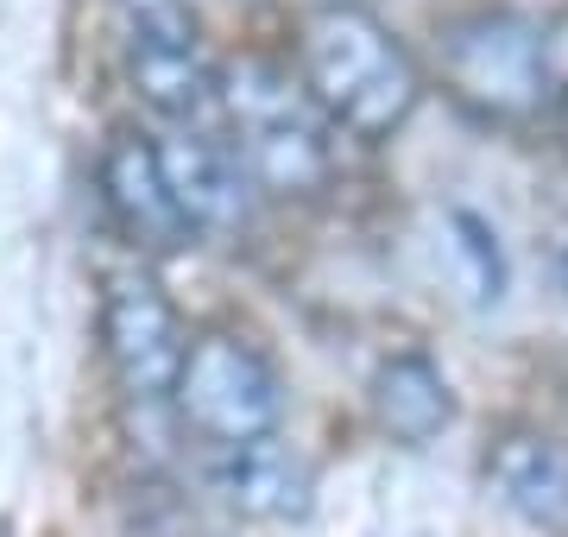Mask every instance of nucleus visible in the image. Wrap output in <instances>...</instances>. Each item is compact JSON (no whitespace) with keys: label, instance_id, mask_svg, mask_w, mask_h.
Returning a JSON list of instances; mask_svg holds the SVG:
<instances>
[{"label":"nucleus","instance_id":"obj_1","mask_svg":"<svg viewBox=\"0 0 568 537\" xmlns=\"http://www.w3.org/2000/svg\"><path fill=\"white\" fill-rule=\"evenodd\" d=\"M297 77L328 121L354 140H392L424 95L417 63L366 7L328 0L297 32Z\"/></svg>","mask_w":568,"mask_h":537},{"label":"nucleus","instance_id":"obj_2","mask_svg":"<svg viewBox=\"0 0 568 537\" xmlns=\"http://www.w3.org/2000/svg\"><path fill=\"white\" fill-rule=\"evenodd\" d=\"M215 108L227 121V145L246 165V178L265 196H316L335 178V152H328V114L291 77L265 58H241L215 77Z\"/></svg>","mask_w":568,"mask_h":537},{"label":"nucleus","instance_id":"obj_3","mask_svg":"<svg viewBox=\"0 0 568 537\" xmlns=\"http://www.w3.org/2000/svg\"><path fill=\"white\" fill-rule=\"evenodd\" d=\"M443 83L448 95L499 126H525L556 108V44L525 13H474L443 32Z\"/></svg>","mask_w":568,"mask_h":537},{"label":"nucleus","instance_id":"obj_4","mask_svg":"<svg viewBox=\"0 0 568 537\" xmlns=\"http://www.w3.org/2000/svg\"><path fill=\"white\" fill-rule=\"evenodd\" d=\"M178 412L183 424L227 449V443H253V436H278L284 424V379L253 342L241 335H203L183 354L178 373Z\"/></svg>","mask_w":568,"mask_h":537},{"label":"nucleus","instance_id":"obj_5","mask_svg":"<svg viewBox=\"0 0 568 537\" xmlns=\"http://www.w3.org/2000/svg\"><path fill=\"white\" fill-rule=\"evenodd\" d=\"M102 342H108V367L121 379L126 398H171L178 393V373H183V323L145 272H121L108 285V304H102Z\"/></svg>","mask_w":568,"mask_h":537},{"label":"nucleus","instance_id":"obj_6","mask_svg":"<svg viewBox=\"0 0 568 537\" xmlns=\"http://www.w3.org/2000/svg\"><path fill=\"white\" fill-rule=\"evenodd\" d=\"M126 83L159 121H196L215 102V70L203 58V32L190 7L126 20Z\"/></svg>","mask_w":568,"mask_h":537},{"label":"nucleus","instance_id":"obj_7","mask_svg":"<svg viewBox=\"0 0 568 537\" xmlns=\"http://www.w3.org/2000/svg\"><path fill=\"white\" fill-rule=\"evenodd\" d=\"M102 203L140 253H183L196 241V227L171 190L164 152L152 140H114L102 152Z\"/></svg>","mask_w":568,"mask_h":537},{"label":"nucleus","instance_id":"obj_8","mask_svg":"<svg viewBox=\"0 0 568 537\" xmlns=\"http://www.w3.org/2000/svg\"><path fill=\"white\" fill-rule=\"evenodd\" d=\"M215 494L234 506L241 518H260V525H297L310 518L316 506V475H310V462L291 443L278 436H253V443H227L215 449Z\"/></svg>","mask_w":568,"mask_h":537},{"label":"nucleus","instance_id":"obj_9","mask_svg":"<svg viewBox=\"0 0 568 537\" xmlns=\"http://www.w3.org/2000/svg\"><path fill=\"white\" fill-rule=\"evenodd\" d=\"M164 152V171H171V190H178L183 215L196 234H241L246 215H253V178L246 165L234 159V145L209 140L196 126H183L171 140H159Z\"/></svg>","mask_w":568,"mask_h":537},{"label":"nucleus","instance_id":"obj_10","mask_svg":"<svg viewBox=\"0 0 568 537\" xmlns=\"http://www.w3.org/2000/svg\"><path fill=\"white\" fill-rule=\"evenodd\" d=\"M480 475H487V494L518 525L544 537H568V449H556L537 430H506L487 449Z\"/></svg>","mask_w":568,"mask_h":537},{"label":"nucleus","instance_id":"obj_11","mask_svg":"<svg viewBox=\"0 0 568 537\" xmlns=\"http://www.w3.org/2000/svg\"><path fill=\"white\" fill-rule=\"evenodd\" d=\"M373 417L405 449L436 443L455 424V393H448L443 367L429 354H392L386 367L373 373Z\"/></svg>","mask_w":568,"mask_h":537},{"label":"nucleus","instance_id":"obj_12","mask_svg":"<svg viewBox=\"0 0 568 537\" xmlns=\"http://www.w3.org/2000/svg\"><path fill=\"white\" fill-rule=\"evenodd\" d=\"M448 227L462 234L455 247H462L467 272H474V297H480V304H493V297L506 291V260H499V247H493V227L480 222V215H467V209H455V215H448Z\"/></svg>","mask_w":568,"mask_h":537},{"label":"nucleus","instance_id":"obj_13","mask_svg":"<svg viewBox=\"0 0 568 537\" xmlns=\"http://www.w3.org/2000/svg\"><path fill=\"white\" fill-rule=\"evenodd\" d=\"M171 7H183V0H121L126 20H152V13H171Z\"/></svg>","mask_w":568,"mask_h":537},{"label":"nucleus","instance_id":"obj_14","mask_svg":"<svg viewBox=\"0 0 568 537\" xmlns=\"http://www.w3.org/2000/svg\"><path fill=\"white\" fill-rule=\"evenodd\" d=\"M549 114H556V133H562V145H568V83H562V95H556V108H549Z\"/></svg>","mask_w":568,"mask_h":537}]
</instances>
